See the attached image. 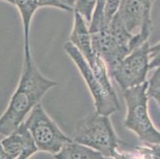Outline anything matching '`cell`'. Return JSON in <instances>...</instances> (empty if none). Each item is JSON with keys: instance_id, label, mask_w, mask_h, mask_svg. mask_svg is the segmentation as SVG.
Listing matches in <instances>:
<instances>
[{"instance_id": "obj_24", "label": "cell", "mask_w": 160, "mask_h": 159, "mask_svg": "<svg viewBox=\"0 0 160 159\" xmlns=\"http://www.w3.org/2000/svg\"><path fill=\"white\" fill-rule=\"evenodd\" d=\"M3 1L9 2V3H11V4H14V0H3Z\"/></svg>"}, {"instance_id": "obj_15", "label": "cell", "mask_w": 160, "mask_h": 159, "mask_svg": "<svg viewBox=\"0 0 160 159\" xmlns=\"http://www.w3.org/2000/svg\"><path fill=\"white\" fill-rule=\"evenodd\" d=\"M113 157L115 159H151L141 147H134L131 151H120L118 148Z\"/></svg>"}, {"instance_id": "obj_6", "label": "cell", "mask_w": 160, "mask_h": 159, "mask_svg": "<svg viewBox=\"0 0 160 159\" xmlns=\"http://www.w3.org/2000/svg\"><path fill=\"white\" fill-rule=\"evenodd\" d=\"M64 49L77 65L81 76L85 79V83L93 97L97 113L109 116L115 112H119L120 105L115 90L110 89L100 82L92 71L84 57L70 42H67L65 44Z\"/></svg>"}, {"instance_id": "obj_11", "label": "cell", "mask_w": 160, "mask_h": 159, "mask_svg": "<svg viewBox=\"0 0 160 159\" xmlns=\"http://www.w3.org/2000/svg\"><path fill=\"white\" fill-rule=\"evenodd\" d=\"M55 159H105V157L93 149L71 142L53 156Z\"/></svg>"}, {"instance_id": "obj_18", "label": "cell", "mask_w": 160, "mask_h": 159, "mask_svg": "<svg viewBox=\"0 0 160 159\" xmlns=\"http://www.w3.org/2000/svg\"><path fill=\"white\" fill-rule=\"evenodd\" d=\"M35 2L38 4V7H51L61 9V10H63V11H71L69 8H67L65 6L61 3L59 0H35Z\"/></svg>"}, {"instance_id": "obj_7", "label": "cell", "mask_w": 160, "mask_h": 159, "mask_svg": "<svg viewBox=\"0 0 160 159\" xmlns=\"http://www.w3.org/2000/svg\"><path fill=\"white\" fill-rule=\"evenodd\" d=\"M149 49V43L146 42L128 55L110 74L123 91L146 82L150 70Z\"/></svg>"}, {"instance_id": "obj_10", "label": "cell", "mask_w": 160, "mask_h": 159, "mask_svg": "<svg viewBox=\"0 0 160 159\" xmlns=\"http://www.w3.org/2000/svg\"><path fill=\"white\" fill-rule=\"evenodd\" d=\"M6 152L13 159H28L38 151L24 122L14 132L1 141Z\"/></svg>"}, {"instance_id": "obj_23", "label": "cell", "mask_w": 160, "mask_h": 159, "mask_svg": "<svg viewBox=\"0 0 160 159\" xmlns=\"http://www.w3.org/2000/svg\"><path fill=\"white\" fill-rule=\"evenodd\" d=\"M0 159H13L9 154L6 152V151L2 147L1 142H0Z\"/></svg>"}, {"instance_id": "obj_17", "label": "cell", "mask_w": 160, "mask_h": 159, "mask_svg": "<svg viewBox=\"0 0 160 159\" xmlns=\"http://www.w3.org/2000/svg\"><path fill=\"white\" fill-rule=\"evenodd\" d=\"M150 69L160 67V42L149 49Z\"/></svg>"}, {"instance_id": "obj_1", "label": "cell", "mask_w": 160, "mask_h": 159, "mask_svg": "<svg viewBox=\"0 0 160 159\" xmlns=\"http://www.w3.org/2000/svg\"><path fill=\"white\" fill-rule=\"evenodd\" d=\"M57 85L58 83L46 78L39 72L30 50L25 51L23 70L18 85L7 110L0 116V135L8 136L14 132L44 95Z\"/></svg>"}, {"instance_id": "obj_19", "label": "cell", "mask_w": 160, "mask_h": 159, "mask_svg": "<svg viewBox=\"0 0 160 159\" xmlns=\"http://www.w3.org/2000/svg\"><path fill=\"white\" fill-rule=\"evenodd\" d=\"M148 82V91L160 89V67H158L154 74L151 76Z\"/></svg>"}, {"instance_id": "obj_21", "label": "cell", "mask_w": 160, "mask_h": 159, "mask_svg": "<svg viewBox=\"0 0 160 159\" xmlns=\"http://www.w3.org/2000/svg\"><path fill=\"white\" fill-rule=\"evenodd\" d=\"M147 92H148V97L153 98L158 103L160 107V89L151 90V91H148Z\"/></svg>"}, {"instance_id": "obj_8", "label": "cell", "mask_w": 160, "mask_h": 159, "mask_svg": "<svg viewBox=\"0 0 160 159\" xmlns=\"http://www.w3.org/2000/svg\"><path fill=\"white\" fill-rule=\"evenodd\" d=\"M69 39L71 43L84 57L100 82L110 89H114L109 80L108 72L104 61L96 54L92 49L91 33L87 26V22L84 17L77 12H74L73 27Z\"/></svg>"}, {"instance_id": "obj_16", "label": "cell", "mask_w": 160, "mask_h": 159, "mask_svg": "<svg viewBox=\"0 0 160 159\" xmlns=\"http://www.w3.org/2000/svg\"><path fill=\"white\" fill-rule=\"evenodd\" d=\"M121 0H107L104 12V26H108L118 11Z\"/></svg>"}, {"instance_id": "obj_20", "label": "cell", "mask_w": 160, "mask_h": 159, "mask_svg": "<svg viewBox=\"0 0 160 159\" xmlns=\"http://www.w3.org/2000/svg\"><path fill=\"white\" fill-rule=\"evenodd\" d=\"M151 159H160V144L151 147H142Z\"/></svg>"}, {"instance_id": "obj_12", "label": "cell", "mask_w": 160, "mask_h": 159, "mask_svg": "<svg viewBox=\"0 0 160 159\" xmlns=\"http://www.w3.org/2000/svg\"><path fill=\"white\" fill-rule=\"evenodd\" d=\"M14 5L18 7L21 14L24 32V49L25 51L30 49V28L32 17L38 8L35 0H14Z\"/></svg>"}, {"instance_id": "obj_3", "label": "cell", "mask_w": 160, "mask_h": 159, "mask_svg": "<svg viewBox=\"0 0 160 159\" xmlns=\"http://www.w3.org/2000/svg\"><path fill=\"white\" fill-rule=\"evenodd\" d=\"M71 139L110 157H114L120 142L108 116L97 112L78 122Z\"/></svg>"}, {"instance_id": "obj_13", "label": "cell", "mask_w": 160, "mask_h": 159, "mask_svg": "<svg viewBox=\"0 0 160 159\" xmlns=\"http://www.w3.org/2000/svg\"><path fill=\"white\" fill-rule=\"evenodd\" d=\"M107 0H97V5L94 10L91 22L89 25L90 33H93L100 31L104 27V12Z\"/></svg>"}, {"instance_id": "obj_14", "label": "cell", "mask_w": 160, "mask_h": 159, "mask_svg": "<svg viewBox=\"0 0 160 159\" xmlns=\"http://www.w3.org/2000/svg\"><path fill=\"white\" fill-rule=\"evenodd\" d=\"M97 0H76L74 11L81 14L87 23L91 22Z\"/></svg>"}, {"instance_id": "obj_22", "label": "cell", "mask_w": 160, "mask_h": 159, "mask_svg": "<svg viewBox=\"0 0 160 159\" xmlns=\"http://www.w3.org/2000/svg\"><path fill=\"white\" fill-rule=\"evenodd\" d=\"M61 3L63 4L64 6L69 8L71 11L74 9V6H75L76 0H59Z\"/></svg>"}, {"instance_id": "obj_2", "label": "cell", "mask_w": 160, "mask_h": 159, "mask_svg": "<svg viewBox=\"0 0 160 159\" xmlns=\"http://www.w3.org/2000/svg\"><path fill=\"white\" fill-rule=\"evenodd\" d=\"M92 46L97 56L104 61L108 75L128 54L142 45L136 36H132L115 14L108 26L91 33Z\"/></svg>"}, {"instance_id": "obj_4", "label": "cell", "mask_w": 160, "mask_h": 159, "mask_svg": "<svg viewBox=\"0 0 160 159\" xmlns=\"http://www.w3.org/2000/svg\"><path fill=\"white\" fill-rule=\"evenodd\" d=\"M148 82L146 81L123 91L127 106L123 126L135 132L142 142L158 145L160 132L155 129L148 116Z\"/></svg>"}, {"instance_id": "obj_5", "label": "cell", "mask_w": 160, "mask_h": 159, "mask_svg": "<svg viewBox=\"0 0 160 159\" xmlns=\"http://www.w3.org/2000/svg\"><path fill=\"white\" fill-rule=\"evenodd\" d=\"M24 123L40 151L54 155L66 144L72 142L48 116L41 103H38L32 109Z\"/></svg>"}, {"instance_id": "obj_9", "label": "cell", "mask_w": 160, "mask_h": 159, "mask_svg": "<svg viewBox=\"0 0 160 159\" xmlns=\"http://www.w3.org/2000/svg\"><path fill=\"white\" fill-rule=\"evenodd\" d=\"M152 0H121L116 15L132 36L152 29L151 11Z\"/></svg>"}]
</instances>
